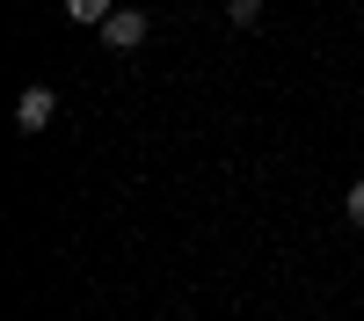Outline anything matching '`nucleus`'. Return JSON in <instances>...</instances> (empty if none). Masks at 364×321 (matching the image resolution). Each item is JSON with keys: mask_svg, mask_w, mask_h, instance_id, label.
<instances>
[{"mask_svg": "<svg viewBox=\"0 0 364 321\" xmlns=\"http://www.w3.org/2000/svg\"><path fill=\"white\" fill-rule=\"evenodd\" d=\"M343 212H350V226H364V175L350 183V197H343Z\"/></svg>", "mask_w": 364, "mask_h": 321, "instance_id": "nucleus-5", "label": "nucleus"}, {"mask_svg": "<svg viewBox=\"0 0 364 321\" xmlns=\"http://www.w3.org/2000/svg\"><path fill=\"white\" fill-rule=\"evenodd\" d=\"M262 8H269V0H226V22H233V29H255Z\"/></svg>", "mask_w": 364, "mask_h": 321, "instance_id": "nucleus-4", "label": "nucleus"}, {"mask_svg": "<svg viewBox=\"0 0 364 321\" xmlns=\"http://www.w3.org/2000/svg\"><path fill=\"white\" fill-rule=\"evenodd\" d=\"M51 117H58V95H51L44 80H37V88H22V95H15V132H44Z\"/></svg>", "mask_w": 364, "mask_h": 321, "instance_id": "nucleus-2", "label": "nucleus"}, {"mask_svg": "<svg viewBox=\"0 0 364 321\" xmlns=\"http://www.w3.org/2000/svg\"><path fill=\"white\" fill-rule=\"evenodd\" d=\"M66 15H73V22H87V29H102L117 8H109V0H66Z\"/></svg>", "mask_w": 364, "mask_h": 321, "instance_id": "nucleus-3", "label": "nucleus"}, {"mask_svg": "<svg viewBox=\"0 0 364 321\" xmlns=\"http://www.w3.org/2000/svg\"><path fill=\"white\" fill-rule=\"evenodd\" d=\"M146 37H154V15H139V8H117V15L102 22V44H109V51H139Z\"/></svg>", "mask_w": 364, "mask_h": 321, "instance_id": "nucleus-1", "label": "nucleus"}]
</instances>
